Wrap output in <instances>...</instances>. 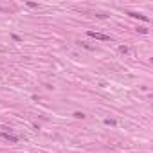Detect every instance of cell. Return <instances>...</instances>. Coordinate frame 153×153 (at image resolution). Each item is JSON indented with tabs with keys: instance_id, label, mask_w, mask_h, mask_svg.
<instances>
[{
	"instance_id": "cell-4",
	"label": "cell",
	"mask_w": 153,
	"mask_h": 153,
	"mask_svg": "<svg viewBox=\"0 0 153 153\" xmlns=\"http://www.w3.org/2000/svg\"><path fill=\"white\" fill-rule=\"evenodd\" d=\"M105 124H108V126H115L117 122L113 121V119H105Z\"/></svg>"
},
{
	"instance_id": "cell-3",
	"label": "cell",
	"mask_w": 153,
	"mask_h": 153,
	"mask_svg": "<svg viewBox=\"0 0 153 153\" xmlns=\"http://www.w3.org/2000/svg\"><path fill=\"white\" fill-rule=\"evenodd\" d=\"M4 137L7 139V141H11V142H16V141H18V137H15V135H9V133H4Z\"/></svg>"
},
{
	"instance_id": "cell-7",
	"label": "cell",
	"mask_w": 153,
	"mask_h": 153,
	"mask_svg": "<svg viewBox=\"0 0 153 153\" xmlns=\"http://www.w3.org/2000/svg\"><path fill=\"white\" fill-rule=\"evenodd\" d=\"M139 32H142V34H146V32H148V29H146V27H139Z\"/></svg>"
},
{
	"instance_id": "cell-1",
	"label": "cell",
	"mask_w": 153,
	"mask_h": 153,
	"mask_svg": "<svg viewBox=\"0 0 153 153\" xmlns=\"http://www.w3.org/2000/svg\"><path fill=\"white\" fill-rule=\"evenodd\" d=\"M87 36H90V38H96V40H103V41H108L112 40L108 34H103V32H96V31H87Z\"/></svg>"
},
{
	"instance_id": "cell-6",
	"label": "cell",
	"mask_w": 153,
	"mask_h": 153,
	"mask_svg": "<svg viewBox=\"0 0 153 153\" xmlns=\"http://www.w3.org/2000/svg\"><path fill=\"white\" fill-rule=\"evenodd\" d=\"M74 117H76V119H83V117H85V113H83V112H76V113H74Z\"/></svg>"
},
{
	"instance_id": "cell-5",
	"label": "cell",
	"mask_w": 153,
	"mask_h": 153,
	"mask_svg": "<svg viewBox=\"0 0 153 153\" xmlns=\"http://www.w3.org/2000/svg\"><path fill=\"white\" fill-rule=\"evenodd\" d=\"M119 52H122V54H128V47H126V45H121V47H119Z\"/></svg>"
},
{
	"instance_id": "cell-2",
	"label": "cell",
	"mask_w": 153,
	"mask_h": 153,
	"mask_svg": "<svg viewBox=\"0 0 153 153\" xmlns=\"http://www.w3.org/2000/svg\"><path fill=\"white\" fill-rule=\"evenodd\" d=\"M130 16H133V18H141V20H144V22H149V18L148 16H144V15H139V13H128Z\"/></svg>"
}]
</instances>
